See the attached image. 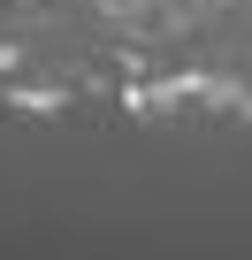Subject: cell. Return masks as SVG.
<instances>
[{"label":"cell","instance_id":"cell-1","mask_svg":"<svg viewBox=\"0 0 252 260\" xmlns=\"http://www.w3.org/2000/svg\"><path fill=\"white\" fill-rule=\"evenodd\" d=\"M191 100H214V107H229V115H244V122H252V92H237V84H214V77H176V84H153V92H138V107H191Z\"/></svg>","mask_w":252,"mask_h":260}]
</instances>
